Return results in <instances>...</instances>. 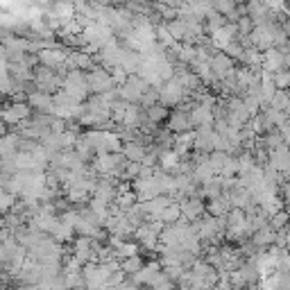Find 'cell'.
I'll return each mask as SVG.
<instances>
[{"instance_id": "cell-1", "label": "cell", "mask_w": 290, "mask_h": 290, "mask_svg": "<svg viewBox=\"0 0 290 290\" xmlns=\"http://www.w3.org/2000/svg\"><path fill=\"white\" fill-rule=\"evenodd\" d=\"M184 93H186L184 84L179 82V77H175V80H170V82H166V84H163V89H161V102L163 104H177L181 98H184Z\"/></svg>"}, {"instance_id": "cell-2", "label": "cell", "mask_w": 290, "mask_h": 290, "mask_svg": "<svg viewBox=\"0 0 290 290\" xmlns=\"http://www.w3.org/2000/svg\"><path fill=\"white\" fill-rule=\"evenodd\" d=\"M86 82H89L91 91H107L109 86H111V77H109V72H104V70H93L89 77H86Z\"/></svg>"}, {"instance_id": "cell-3", "label": "cell", "mask_w": 290, "mask_h": 290, "mask_svg": "<svg viewBox=\"0 0 290 290\" xmlns=\"http://www.w3.org/2000/svg\"><path fill=\"white\" fill-rule=\"evenodd\" d=\"M39 59H41V63L52 68V66H59V63L68 61V54L63 52V50H41Z\"/></svg>"}, {"instance_id": "cell-4", "label": "cell", "mask_w": 290, "mask_h": 290, "mask_svg": "<svg viewBox=\"0 0 290 290\" xmlns=\"http://www.w3.org/2000/svg\"><path fill=\"white\" fill-rule=\"evenodd\" d=\"M122 154H125L127 161L138 163V161H143V159H145V148H143L140 143H134V140H129V143L122 148Z\"/></svg>"}, {"instance_id": "cell-5", "label": "cell", "mask_w": 290, "mask_h": 290, "mask_svg": "<svg viewBox=\"0 0 290 290\" xmlns=\"http://www.w3.org/2000/svg\"><path fill=\"white\" fill-rule=\"evenodd\" d=\"M30 116V104H14V107H9L7 111H5V120L7 122H18L23 120V118Z\"/></svg>"}, {"instance_id": "cell-6", "label": "cell", "mask_w": 290, "mask_h": 290, "mask_svg": "<svg viewBox=\"0 0 290 290\" xmlns=\"http://www.w3.org/2000/svg\"><path fill=\"white\" fill-rule=\"evenodd\" d=\"M283 54L279 52V50H274V48H270L265 54H263V63H265V68H267V72L270 70H279V66L283 63Z\"/></svg>"}, {"instance_id": "cell-7", "label": "cell", "mask_w": 290, "mask_h": 290, "mask_svg": "<svg viewBox=\"0 0 290 290\" xmlns=\"http://www.w3.org/2000/svg\"><path fill=\"white\" fill-rule=\"evenodd\" d=\"M30 104L45 109V111H54L52 98H50V95H43V93H32V95H30Z\"/></svg>"}, {"instance_id": "cell-8", "label": "cell", "mask_w": 290, "mask_h": 290, "mask_svg": "<svg viewBox=\"0 0 290 290\" xmlns=\"http://www.w3.org/2000/svg\"><path fill=\"white\" fill-rule=\"evenodd\" d=\"M202 213V202L199 199H190V202H184L181 204V215L186 218H197Z\"/></svg>"}, {"instance_id": "cell-9", "label": "cell", "mask_w": 290, "mask_h": 290, "mask_svg": "<svg viewBox=\"0 0 290 290\" xmlns=\"http://www.w3.org/2000/svg\"><path fill=\"white\" fill-rule=\"evenodd\" d=\"M274 240H276V236H274V229H272V227H265V229L254 234V243L256 245H267V243H274Z\"/></svg>"}, {"instance_id": "cell-10", "label": "cell", "mask_w": 290, "mask_h": 290, "mask_svg": "<svg viewBox=\"0 0 290 290\" xmlns=\"http://www.w3.org/2000/svg\"><path fill=\"white\" fill-rule=\"evenodd\" d=\"M190 125H193L190 116H181V111H179V113H175V118L170 120V129H175V131H179V129H188Z\"/></svg>"}, {"instance_id": "cell-11", "label": "cell", "mask_w": 290, "mask_h": 290, "mask_svg": "<svg viewBox=\"0 0 290 290\" xmlns=\"http://www.w3.org/2000/svg\"><path fill=\"white\" fill-rule=\"evenodd\" d=\"M143 263H140V258L138 256H134V258H127L125 263H122V272H131V274H138L140 270H143Z\"/></svg>"}, {"instance_id": "cell-12", "label": "cell", "mask_w": 290, "mask_h": 290, "mask_svg": "<svg viewBox=\"0 0 290 290\" xmlns=\"http://www.w3.org/2000/svg\"><path fill=\"white\" fill-rule=\"evenodd\" d=\"M168 30H170V34L175 36V39H184V36H188L186 23H181V21H172L170 25H168Z\"/></svg>"}, {"instance_id": "cell-13", "label": "cell", "mask_w": 290, "mask_h": 290, "mask_svg": "<svg viewBox=\"0 0 290 290\" xmlns=\"http://www.w3.org/2000/svg\"><path fill=\"white\" fill-rule=\"evenodd\" d=\"M177 218H181V206H177V204H170V206L163 211L161 220H163V222H175Z\"/></svg>"}, {"instance_id": "cell-14", "label": "cell", "mask_w": 290, "mask_h": 290, "mask_svg": "<svg viewBox=\"0 0 290 290\" xmlns=\"http://www.w3.org/2000/svg\"><path fill=\"white\" fill-rule=\"evenodd\" d=\"M177 159H179V154H177V152H166V154H161V166H163V170H172V168H177Z\"/></svg>"}, {"instance_id": "cell-15", "label": "cell", "mask_w": 290, "mask_h": 290, "mask_svg": "<svg viewBox=\"0 0 290 290\" xmlns=\"http://www.w3.org/2000/svg\"><path fill=\"white\" fill-rule=\"evenodd\" d=\"M148 118L152 122H159L166 118V109L161 107V104H154V107H148Z\"/></svg>"}, {"instance_id": "cell-16", "label": "cell", "mask_w": 290, "mask_h": 290, "mask_svg": "<svg viewBox=\"0 0 290 290\" xmlns=\"http://www.w3.org/2000/svg\"><path fill=\"white\" fill-rule=\"evenodd\" d=\"M274 86L276 89H290V72H274Z\"/></svg>"}, {"instance_id": "cell-17", "label": "cell", "mask_w": 290, "mask_h": 290, "mask_svg": "<svg viewBox=\"0 0 290 290\" xmlns=\"http://www.w3.org/2000/svg\"><path fill=\"white\" fill-rule=\"evenodd\" d=\"M52 234H54V238H57V240H70L72 238V229H70V227H66V225H61V222H59V227L52 231Z\"/></svg>"}, {"instance_id": "cell-18", "label": "cell", "mask_w": 290, "mask_h": 290, "mask_svg": "<svg viewBox=\"0 0 290 290\" xmlns=\"http://www.w3.org/2000/svg\"><path fill=\"white\" fill-rule=\"evenodd\" d=\"M285 222H288V213H285V211H279L276 215H272V229H274V231L283 229Z\"/></svg>"}, {"instance_id": "cell-19", "label": "cell", "mask_w": 290, "mask_h": 290, "mask_svg": "<svg viewBox=\"0 0 290 290\" xmlns=\"http://www.w3.org/2000/svg\"><path fill=\"white\" fill-rule=\"evenodd\" d=\"M157 36L161 39L163 45H172V43H175V36L170 34V30H168V27H157Z\"/></svg>"}, {"instance_id": "cell-20", "label": "cell", "mask_w": 290, "mask_h": 290, "mask_svg": "<svg viewBox=\"0 0 290 290\" xmlns=\"http://www.w3.org/2000/svg\"><path fill=\"white\" fill-rule=\"evenodd\" d=\"M208 208H211L213 215H222V213L227 211V202H225V199H213Z\"/></svg>"}, {"instance_id": "cell-21", "label": "cell", "mask_w": 290, "mask_h": 290, "mask_svg": "<svg viewBox=\"0 0 290 290\" xmlns=\"http://www.w3.org/2000/svg\"><path fill=\"white\" fill-rule=\"evenodd\" d=\"M243 59H245L247 63H258L263 57L256 52V50H245V52H243Z\"/></svg>"}, {"instance_id": "cell-22", "label": "cell", "mask_w": 290, "mask_h": 290, "mask_svg": "<svg viewBox=\"0 0 290 290\" xmlns=\"http://www.w3.org/2000/svg\"><path fill=\"white\" fill-rule=\"evenodd\" d=\"M134 199H136V195H134V193H125V195H120L118 204H120V208H129L131 204H134Z\"/></svg>"}, {"instance_id": "cell-23", "label": "cell", "mask_w": 290, "mask_h": 290, "mask_svg": "<svg viewBox=\"0 0 290 290\" xmlns=\"http://www.w3.org/2000/svg\"><path fill=\"white\" fill-rule=\"evenodd\" d=\"M215 9H220V12H231V9H234V5H231V3H218Z\"/></svg>"}, {"instance_id": "cell-24", "label": "cell", "mask_w": 290, "mask_h": 290, "mask_svg": "<svg viewBox=\"0 0 290 290\" xmlns=\"http://www.w3.org/2000/svg\"><path fill=\"white\" fill-rule=\"evenodd\" d=\"M240 30H243V32H247L249 30V27H252V21H249V18H240Z\"/></svg>"}, {"instance_id": "cell-25", "label": "cell", "mask_w": 290, "mask_h": 290, "mask_svg": "<svg viewBox=\"0 0 290 290\" xmlns=\"http://www.w3.org/2000/svg\"><path fill=\"white\" fill-rule=\"evenodd\" d=\"M12 202H14V199H12V195H9V193H5V195H3V206H5V211H7V208L12 206Z\"/></svg>"}, {"instance_id": "cell-26", "label": "cell", "mask_w": 290, "mask_h": 290, "mask_svg": "<svg viewBox=\"0 0 290 290\" xmlns=\"http://www.w3.org/2000/svg\"><path fill=\"white\" fill-rule=\"evenodd\" d=\"M285 202H288V204H290V184H288V186H285Z\"/></svg>"}]
</instances>
